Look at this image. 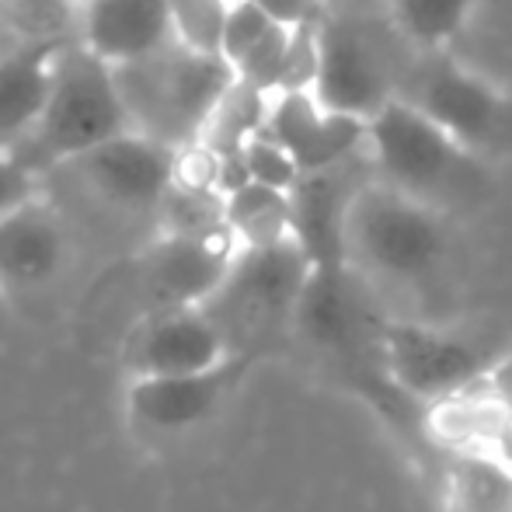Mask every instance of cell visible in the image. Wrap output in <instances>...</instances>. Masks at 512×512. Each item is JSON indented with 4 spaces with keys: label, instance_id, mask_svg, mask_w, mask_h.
I'll list each match as a JSON object with an SVG mask.
<instances>
[{
    "label": "cell",
    "instance_id": "obj_1",
    "mask_svg": "<svg viewBox=\"0 0 512 512\" xmlns=\"http://www.w3.org/2000/svg\"><path fill=\"white\" fill-rule=\"evenodd\" d=\"M460 241L453 213L429 206L377 175L345 216V262L370 283L391 317L446 321Z\"/></svg>",
    "mask_w": 512,
    "mask_h": 512
},
{
    "label": "cell",
    "instance_id": "obj_2",
    "mask_svg": "<svg viewBox=\"0 0 512 512\" xmlns=\"http://www.w3.org/2000/svg\"><path fill=\"white\" fill-rule=\"evenodd\" d=\"M175 168V150L129 129L42 175V196L60 206L70 230L119 237L143 227L157 237Z\"/></svg>",
    "mask_w": 512,
    "mask_h": 512
},
{
    "label": "cell",
    "instance_id": "obj_3",
    "mask_svg": "<svg viewBox=\"0 0 512 512\" xmlns=\"http://www.w3.org/2000/svg\"><path fill=\"white\" fill-rule=\"evenodd\" d=\"M314 98L331 112L370 122L405 91L422 49L408 39L387 7L324 11L317 18Z\"/></svg>",
    "mask_w": 512,
    "mask_h": 512
},
{
    "label": "cell",
    "instance_id": "obj_4",
    "mask_svg": "<svg viewBox=\"0 0 512 512\" xmlns=\"http://www.w3.org/2000/svg\"><path fill=\"white\" fill-rule=\"evenodd\" d=\"M373 175L446 213L478 206L492 189L488 157L450 136L436 119L408 102H391L366 133Z\"/></svg>",
    "mask_w": 512,
    "mask_h": 512
},
{
    "label": "cell",
    "instance_id": "obj_5",
    "mask_svg": "<svg viewBox=\"0 0 512 512\" xmlns=\"http://www.w3.org/2000/svg\"><path fill=\"white\" fill-rule=\"evenodd\" d=\"M314 272L297 237L265 248H241L203 310L213 317L230 356L265 359L293 345L300 297Z\"/></svg>",
    "mask_w": 512,
    "mask_h": 512
},
{
    "label": "cell",
    "instance_id": "obj_6",
    "mask_svg": "<svg viewBox=\"0 0 512 512\" xmlns=\"http://www.w3.org/2000/svg\"><path fill=\"white\" fill-rule=\"evenodd\" d=\"M112 70L129 129L175 154L203 140L216 102L237 77L223 56L199 53L178 39L143 60Z\"/></svg>",
    "mask_w": 512,
    "mask_h": 512
},
{
    "label": "cell",
    "instance_id": "obj_7",
    "mask_svg": "<svg viewBox=\"0 0 512 512\" xmlns=\"http://www.w3.org/2000/svg\"><path fill=\"white\" fill-rule=\"evenodd\" d=\"M129 133L115 70L81 42L53 56V81L35 126L14 147V157L42 182L70 157Z\"/></svg>",
    "mask_w": 512,
    "mask_h": 512
},
{
    "label": "cell",
    "instance_id": "obj_8",
    "mask_svg": "<svg viewBox=\"0 0 512 512\" xmlns=\"http://www.w3.org/2000/svg\"><path fill=\"white\" fill-rule=\"evenodd\" d=\"M506 349L453 321L391 317L384 331L387 373L422 408L481 380Z\"/></svg>",
    "mask_w": 512,
    "mask_h": 512
},
{
    "label": "cell",
    "instance_id": "obj_9",
    "mask_svg": "<svg viewBox=\"0 0 512 512\" xmlns=\"http://www.w3.org/2000/svg\"><path fill=\"white\" fill-rule=\"evenodd\" d=\"M401 102L422 108L429 119H436L446 133L481 157L512 147V98L453 60L450 49L418 56Z\"/></svg>",
    "mask_w": 512,
    "mask_h": 512
},
{
    "label": "cell",
    "instance_id": "obj_10",
    "mask_svg": "<svg viewBox=\"0 0 512 512\" xmlns=\"http://www.w3.org/2000/svg\"><path fill=\"white\" fill-rule=\"evenodd\" d=\"M230 356L220 328L203 304L192 307H150L122 345V363L129 377H178L199 373Z\"/></svg>",
    "mask_w": 512,
    "mask_h": 512
},
{
    "label": "cell",
    "instance_id": "obj_11",
    "mask_svg": "<svg viewBox=\"0 0 512 512\" xmlns=\"http://www.w3.org/2000/svg\"><path fill=\"white\" fill-rule=\"evenodd\" d=\"M258 359L227 356L223 363L199 373L178 377H136L129 384L126 408L140 429L147 432H189L216 415L237 391Z\"/></svg>",
    "mask_w": 512,
    "mask_h": 512
},
{
    "label": "cell",
    "instance_id": "obj_12",
    "mask_svg": "<svg viewBox=\"0 0 512 512\" xmlns=\"http://www.w3.org/2000/svg\"><path fill=\"white\" fill-rule=\"evenodd\" d=\"M373 178L370 150H359L345 164L300 175L290 189L293 237L307 251L310 265L345 262V216L356 192Z\"/></svg>",
    "mask_w": 512,
    "mask_h": 512
},
{
    "label": "cell",
    "instance_id": "obj_13",
    "mask_svg": "<svg viewBox=\"0 0 512 512\" xmlns=\"http://www.w3.org/2000/svg\"><path fill=\"white\" fill-rule=\"evenodd\" d=\"M74 230L49 196H35L0 220V290L35 293L63 276Z\"/></svg>",
    "mask_w": 512,
    "mask_h": 512
},
{
    "label": "cell",
    "instance_id": "obj_14",
    "mask_svg": "<svg viewBox=\"0 0 512 512\" xmlns=\"http://www.w3.org/2000/svg\"><path fill=\"white\" fill-rule=\"evenodd\" d=\"M234 237H175L157 234L143 248L140 269L150 307L206 304L223 283L237 255Z\"/></svg>",
    "mask_w": 512,
    "mask_h": 512
},
{
    "label": "cell",
    "instance_id": "obj_15",
    "mask_svg": "<svg viewBox=\"0 0 512 512\" xmlns=\"http://www.w3.org/2000/svg\"><path fill=\"white\" fill-rule=\"evenodd\" d=\"M265 133L276 136L300 164V171L310 175V171L345 164L359 150H366L370 122L331 112L317 102L314 91H286L272 98Z\"/></svg>",
    "mask_w": 512,
    "mask_h": 512
},
{
    "label": "cell",
    "instance_id": "obj_16",
    "mask_svg": "<svg viewBox=\"0 0 512 512\" xmlns=\"http://www.w3.org/2000/svg\"><path fill=\"white\" fill-rule=\"evenodd\" d=\"M175 39L168 0H81L77 42L108 67L143 60Z\"/></svg>",
    "mask_w": 512,
    "mask_h": 512
},
{
    "label": "cell",
    "instance_id": "obj_17",
    "mask_svg": "<svg viewBox=\"0 0 512 512\" xmlns=\"http://www.w3.org/2000/svg\"><path fill=\"white\" fill-rule=\"evenodd\" d=\"M425 439L443 453L450 450H499L502 432L509 429L512 415L488 391L485 377L467 384L464 391L425 405Z\"/></svg>",
    "mask_w": 512,
    "mask_h": 512
},
{
    "label": "cell",
    "instance_id": "obj_18",
    "mask_svg": "<svg viewBox=\"0 0 512 512\" xmlns=\"http://www.w3.org/2000/svg\"><path fill=\"white\" fill-rule=\"evenodd\" d=\"M439 506L443 512H512V464L499 450H450Z\"/></svg>",
    "mask_w": 512,
    "mask_h": 512
},
{
    "label": "cell",
    "instance_id": "obj_19",
    "mask_svg": "<svg viewBox=\"0 0 512 512\" xmlns=\"http://www.w3.org/2000/svg\"><path fill=\"white\" fill-rule=\"evenodd\" d=\"M81 0H0V56L60 53L74 46Z\"/></svg>",
    "mask_w": 512,
    "mask_h": 512
},
{
    "label": "cell",
    "instance_id": "obj_20",
    "mask_svg": "<svg viewBox=\"0 0 512 512\" xmlns=\"http://www.w3.org/2000/svg\"><path fill=\"white\" fill-rule=\"evenodd\" d=\"M56 53L0 56V154H14L35 126L53 81Z\"/></svg>",
    "mask_w": 512,
    "mask_h": 512
},
{
    "label": "cell",
    "instance_id": "obj_21",
    "mask_svg": "<svg viewBox=\"0 0 512 512\" xmlns=\"http://www.w3.org/2000/svg\"><path fill=\"white\" fill-rule=\"evenodd\" d=\"M227 227L237 248H265L293 237L290 192L248 182L227 196Z\"/></svg>",
    "mask_w": 512,
    "mask_h": 512
},
{
    "label": "cell",
    "instance_id": "obj_22",
    "mask_svg": "<svg viewBox=\"0 0 512 512\" xmlns=\"http://www.w3.org/2000/svg\"><path fill=\"white\" fill-rule=\"evenodd\" d=\"M272 98L276 95L234 77V84L223 91V98L216 102L213 115H209L199 143L206 150H213V154H237V150H244V143L262 133L265 122H269Z\"/></svg>",
    "mask_w": 512,
    "mask_h": 512
},
{
    "label": "cell",
    "instance_id": "obj_23",
    "mask_svg": "<svg viewBox=\"0 0 512 512\" xmlns=\"http://www.w3.org/2000/svg\"><path fill=\"white\" fill-rule=\"evenodd\" d=\"M481 4L485 0H387V11L422 53H439L450 49Z\"/></svg>",
    "mask_w": 512,
    "mask_h": 512
},
{
    "label": "cell",
    "instance_id": "obj_24",
    "mask_svg": "<svg viewBox=\"0 0 512 512\" xmlns=\"http://www.w3.org/2000/svg\"><path fill=\"white\" fill-rule=\"evenodd\" d=\"M157 234L175 237H234L227 227V196L209 185L171 182L161 203Z\"/></svg>",
    "mask_w": 512,
    "mask_h": 512
},
{
    "label": "cell",
    "instance_id": "obj_25",
    "mask_svg": "<svg viewBox=\"0 0 512 512\" xmlns=\"http://www.w3.org/2000/svg\"><path fill=\"white\" fill-rule=\"evenodd\" d=\"M168 4L178 42L199 49V53L220 56L223 28H227L234 0H168Z\"/></svg>",
    "mask_w": 512,
    "mask_h": 512
},
{
    "label": "cell",
    "instance_id": "obj_26",
    "mask_svg": "<svg viewBox=\"0 0 512 512\" xmlns=\"http://www.w3.org/2000/svg\"><path fill=\"white\" fill-rule=\"evenodd\" d=\"M290 32L293 25H276L234 63V74L241 81L255 84V88L269 91V95H279V84H283V67H286V49H290Z\"/></svg>",
    "mask_w": 512,
    "mask_h": 512
},
{
    "label": "cell",
    "instance_id": "obj_27",
    "mask_svg": "<svg viewBox=\"0 0 512 512\" xmlns=\"http://www.w3.org/2000/svg\"><path fill=\"white\" fill-rule=\"evenodd\" d=\"M244 161H248L251 182L272 185V189H283V192H290L300 182V175H304L290 150L276 136L265 133V129L244 143Z\"/></svg>",
    "mask_w": 512,
    "mask_h": 512
},
{
    "label": "cell",
    "instance_id": "obj_28",
    "mask_svg": "<svg viewBox=\"0 0 512 512\" xmlns=\"http://www.w3.org/2000/svg\"><path fill=\"white\" fill-rule=\"evenodd\" d=\"M317 67H321V49H317V21L293 25L279 95H286V91H314Z\"/></svg>",
    "mask_w": 512,
    "mask_h": 512
},
{
    "label": "cell",
    "instance_id": "obj_29",
    "mask_svg": "<svg viewBox=\"0 0 512 512\" xmlns=\"http://www.w3.org/2000/svg\"><path fill=\"white\" fill-rule=\"evenodd\" d=\"M272 25H276V18H272L269 11H262V7L251 4V0H234V7H230V18H227V28H223L220 56L230 63V67H234V63L241 60V56L248 53V49L255 46V42L262 39Z\"/></svg>",
    "mask_w": 512,
    "mask_h": 512
},
{
    "label": "cell",
    "instance_id": "obj_30",
    "mask_svg": "<svg viewBox=\"0 0 512 512\" xmlns=\"http://www.w3.org/2000/svg\"><path fill=\"white\" fill-rule=\"evenodd\" d=\"M42 192V182L14 154H0V220L18 206L32 203Z\"/></svg>",
    "mask_w": 512,
    "mask_h": 512
},
{
    "label": "cell",
    "instance_id": "obj_31",
    "mask_svg": "<svg viewBox=\"0 0 512 512\" xmlns=\"http://www.w3.org/2000/svg\"><path fill=\"white\" fill-rule=\"evenodd\" d=\"M262 11H269L283 25H304V21H317L324 14L321 0H251Z\"/></svg>",
    "mask_w": 512,
    "mask_h": 512
},
{
    "label": "cell",
    "instance_id": "obj_32",
    "mask_svg": "<svg viewBox=\"0 0 512 512\" xmlns=\"http://www.w3.org/2000/svg\"><path fill=\"white\" fill-rule=\"evenodd\" d=\"M485 384H488V391L499 398V405L512 415V345L495 359L492 370L485 373Z\"/></svg>",
    "mask_w": 512,
    "mask_h": 512
},
{
    "label": "cell",
    "instance_id": "obj_33",
    "mask_svg": "<svg viewBox=\"0 0 512 512\" xmlns=\"http://www.w3.org/2000/svg\"><path fill=\"white\" fill-rule=\"evenodd\" d=\"M324 11H373V7H387V0H321Z\"/></svg>",
    "mask_w": 512,
    "mask_h": 512
},
{
    "label": "cell",
    "instance_id": "obj_34",
    "mask_svg": "<svg viewBox=\"0 0 512 512\" xmlns=\"http://www.w3.org/2000/svg\"><path fill=\"white\" fill-rule=\"evenodd\" d=\"M499 453L512 464V422H509V429L502 432V439H499Z\"/></svg>",
    "mask_w": 512,
    "mask_h": 512
}]
</instances>
